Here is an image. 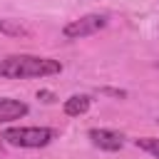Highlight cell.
Masks as SVG:
<instances>
[{"instance_id": "obj_2", "label": "cell", "mask_w": 159, "mask_h": 159, "mask_svg": "<svg viewBox=\"0 0 159 159\" xmlns=\"http://www.w3.org/2000/svg\"><path fill=\"white\" fill-rule=\"evenodd\" d=\"M0 139L10 147L40 149V147H47L55 139V129H50V127H7Z\"/></svg>"}, {"instance_id": "obj_7", "label": "cell", "mask_w": 159, "mask_h": 159, "mask_svg": "<svg viewBox=\"0 0 159 159\" xmlns=\"http://www.w3.org/2000/svg\"><path fill=\"white\" fill-rule=\"evenodd\" d=\"M134 144H137L142 152H147V154H152L154 159H159V137H139V139H134Z\"/></svg>"}, {"instance_id": "obj_4", "label": "cell", "mask_w": 159, "mask_h": 159, "mask_svg": "<svg viewBox=\"0 0 159 159\" xmlns=\"http://www.w3.org/2000/svg\"><path fill=\"white\" fill-rule=\"evenodd\" d=\"M89 142L104 152H119L124 147V134L122 132H114V129H104V127H92L87 132Z\"/></svg>"}, {"instance_id": "obj_9", "label": "cell", "mask_w": 159, "mask_h": 159, "mask_svg": "<svg viewBox=\"0 0 159 159\" xmlns=\"http://www.w3.org/2000/svg\"><path fill=\"white\" fill-rule=\"evenodd\" d=\"M157 122H159V117H157Z\"/></svg>"}, {"instance_id": "obj_1", "label": "cell", "mask_w": 159, "mask_h": 159, "mask_svg": "<svg viewBox=\"0 0 159 159\" xmlns=\"http://www.w3.org/2000/svg\"><path fill=\"white\" fill-rule=\"evenodd\" d=\"M62 65L52 57L40 55H7L0 60V77L7 80H32V77H52L60 75Z\"/></svg>"}, {"instance_id": "obj_8", "label": "cell", "mask_w": 159, "mask_h": 159, "mask_svg": "<svg viewBox=\"0 0 159 159\" xmlns=\"http://www.w3.org/2000/svg\"><path fill=\"white\" fill-rule=\"evenodd\" d=\"M0 32H5V35H15V37H20V35H30V30L22 27V25H17L15 20H0Z\"/></svg>"}, {"instance_id": "obj_6", "label": "cell", "mask_w": 159, "mask_h": 159, "mask_svg": "<svg viewBox=\"0 0 159 159\" xmlns=\"http://www.w3.org/2000/svg\"><path fill=\"white\" fill-rule=\"evenodd\" d=\"M89 104H92V99H89L87 94H72V97L65 99L62 109H65L67 117H80V114H84V112L89 109Z\"/></svg>"}, {"instance_id": "obj_5", "label": "cell", "mask_w": 159, "mask_h": 159, "mask_svg": "<svg viewBox=\"0 0 159 159\" xmlns=\"http://www.w3.org/2000/svg\"><path fill=\"white\" fill-rule=\"evenodd\" d=\"M30 112V107L20 99H10V97H0V124L5 122H12V119H20Z\"/></svg>"}, {"instance_id": "obj_3", "label": "cell", "mask_w": 159, "mask_h": 159, "mask_svg": "<svg viewBox=\"0 0 159 159\" xmlns=\"http://www.w3.org/2000/svg\"><path fill=\"white\" fill-rule=\"evenodd\" d=\"M107 22H109L107 15H84V17L67 22L62 27V35L67 40H82V37H89V35H97L99 30H104Z\"/></svg>"}]
</instances>
